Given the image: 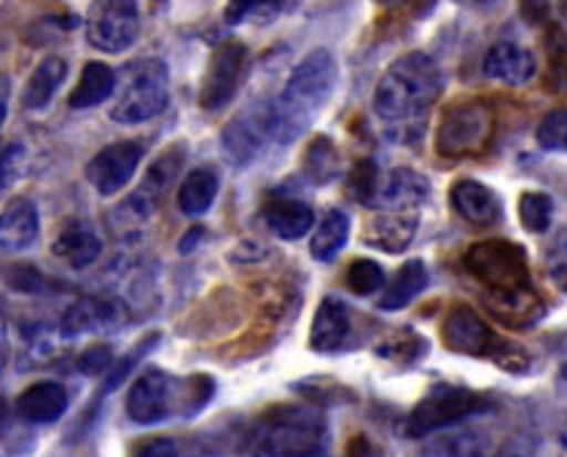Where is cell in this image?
Listing matches in <instances>:
<instances>
[{
  "label": "cell",
  "mask_w": 567,
  "mask_h": 457,
  "mask_svg": "<svg viewBox=\"0 0 567 457\" xmlns=\"http://www.w3.org/2000/svg\"><path fill=\"white\" fill-rule=\"evenodd\" d=\"M350 310L342 299L326 297L315 310L312 318V331H310V344L318 353H333V350L344 347L350 336Z\"/></svg>",
  "instance_id": "cell-20"
},
{
  "label": "cell",
  "mask_w": 567,
  "mask_h": 457,
  "mask_svg": "<svg viewBox=\"0 0 567 457\" xmlns=\"http://www.w3.org/2000/svg\"><path fill=\"white\" fill-rule=\"evenodd\" d=\"M143 159V146L135 141H118L111 146L100 148L86 165V180L94 186V191L103 197H113L135 178L137 167Z\"/></svg>",
  "instance_id": "cell-12"
},
{
  "label": "cell",
  "mask_w": 567,
  "mask_h": 457,
  "mask_svg": "<svg viewBox=\"0 0 567 457\" xmlns=\"http://www.w3.org/2000/svg\"><path fill=\"white\" fill-rule=\"evenodd\" d=\"M444 342L446 347L455 350V353L476 355V359H493L497 363H503L506 368H516V355H519V350L508 347L506 342L497 340L495 331L465 304L452 307L450 315H446Z\"/></svg>",
  "instance_id": "cell-9"
},
{
  "label": "cell",
  "mask_w": 567,
  "mask_h": 457,
  "mask_svg": "<svg viewBox=\"0 0 567 457\" xmlns=\"http://www.w3.org/2000/svg\"><path fill=\"white\" fill-rule=\"evenodd\" d=\"M124 321L122 307L111 299H79L62 312L60 334L68 340L84 334H100V331H116Z\"/></svg>",
  "instance_id": "cell-14"
},
{
  "label": "cell",
  "mask_w": 567,
  "mask_h": 457,
  "mask_svg": "<svg viewBox=\"0 0 567 457\" xmlns=\"http://www.w3.org/2000/svg\"><path fill=\"white\" fill-rule=\"evenodd\" d=\"M559 444H563V449L567 453V425H565V430L563 434H559Z\"/></svg>",
  "instance_id": "cell-50"
},
{
  "label": "cell",
  "mask_w": 567,
  "mask_h": 457,
  "mask_svg": "<svg viewBox=\"0 0 567 457\" xmlns=\"http://www.w3.org/2000/svg\"><path fill=\"white\" fill-rule=\"evenodd\" d=\"M75 366H79L81 374H90V377H97V374H103L105 368L113 366L111 347H109V344H92V347H86L84 353L79 355Z\"/></svg>",
  "instance_id": "cell-41"
},
{
  "label": "cell",
  "mask_w": 567,
  "mask_h": 457,
  "mask_svg": "<svg viewBox=\"0 0 567 457\" xmlns=\"http://www.w3.org/2000/svg\"><path fill=\"white\" fill-rule=\"evenodd\" d=\"M519 218L527 231L544 235L551 227L554 218V199L544 191H525L519 199Z\"/></svg>",
  "instance_id": "cell-34"
},
{
  "label": "cell",
  "mask_w": 567,
  "mask_h": 457,
  "mask_svg": "<svg viewBox=\"0 0 567 457\" xmlns=\"http://www.w3.org/2000/svg\"><path fill=\"white\" fill-rule=\"evenodd\" d=\"M6 350H9V334H6V321H3V315H0V368H3Z\"/></svg>",
  "instance_id": "cell-46"
},
{
  "label": "cell",
  "mask_w": 567,
  "mask_h": 457,
  "mask_svg": "<svg viewBox=\"0 0 567 457\" xmlns=\"http://www.w3.org/2000/svg\"><path fill=\"white\" fill-rule=\"evenodd\" d=\"M450 202L457 216L476 229L495 227L501 221V199L478 180H457L450 191Z\"/></svg>",
  "instance_id": "cell-16"
},
{
  "label": "cell",
  "mask_w": 567,
  "mask_h": 457,
  "mask_svg": "<svg viewBox=\"0 0 567 457\" xmlns=\"http://www.w3.org/2000/svg\"><path fill=\"white\" fill-rule=\"evenodd\" d=\"M326 419L312 406H277L258 425L254 457H320Z\"/></svg>",
  "instance_id": "cell-4"
},
{
  "label": "cell",
  "mask_w": 567,
  "mask_h": 457,
  "mask_svg": "<svg viewBox=\"0 0 567 457\" xmlns=\"http://www.w3.org/2000/svg\"><path fill=\"white\" fill-rule=\"evenodd\" d=\"M38 229H41L38 208L28 197H14L0 210V248L9 253H24L33 248Z\"/></svg>",
  "instance_id": "cell-17"
},
{
  "label": "cell",
  "mask_w": 567,
  "mask_h": 457,
  "mask_svg": "<svg viewBox=\"0 0 567 457\" xmlns=\"http://www.w3.org/2000/svg\"><path fill=\"white\" fill-rule=\"evenodd\" d=\"M546 269H549L554 285L567 293V229L551 237L549 248H546Z\"/></svg>",
  "instance_id": "cell-39"
},
{
  "label": "cell",
  "mask_w": 567,
  "mask_h": 457,
  "mask_svg": "<svg viewBox=\"0 0 567 457\" xmlns=\"http://www.w3.org/2000/svg\"><path fill=\"white\" fill-rule=\"evenodd\" d=\"M113 92H116V71L105 65V62L94 60L84 65L79 84L73 86L68 103H71V108L75 111L97 108V105H103Z\"/></svg>",
  "instance_id": "cell-25"
},
{
  "label": "cell",
  "mask_w": 567,
  "mask_h": 457,
  "mask_svg": "<svg viewBox=\"0 0 567 457\" xmlns=\"http://www.w3.org/2000/svg\"><path fill=\"white\" fill-rule=\"evenodd\" d=\"M546 58H549V73H546V90L563 95L567 90V35L559 24H546L544 35Z\"/></svg>",
  "instance_id": "cell-31"
},
{
  "label": "cell",
  "mask_w": 567,
  "mask_h": 457,
  "mask_svg": "<svg viewBox=\"0 0 567 457\" xmlns=\"http://www.w3.org/2000/svg\"><path fill=\"white\" fill-rule=\"evenodd\" d=\"M427 280H431V274H427L425 261L420 259L406 261V264L393 274V280H390L388 288H384L380 299V310H390V312L403 310V307L414 302V299L425 291Z\"/></svg>",
  "instance_id": "cell-26"
},
{
  "label": "cell",
  "mask_w": 567,
  "mask_h": 457,
  "mask_svg": "<svg viewBox=\"0 0 567 457\" xmlns=\"http://www.w3.org/2000/svg\"><path fill=\"white\" fill-rule=\"evenodd\" d=\"M350 186H352V194H355L358 202L374 208L377 194H380V186H382L374 162L367 159V162H361V165H355V170L350 173Z\"/></svg>",
  "instance_id": "cell-38"
},
{
  "label": "cell",
  "mask_w": 567,
  "mask_h": 457,
  "mask_svg": "<svg viewBox=\"0 0 567 457\" xmlns=\"http://www.w3.org/2000/svg\"><path fill=\"white\" fill-rule=\"evenodd\" d=\"M535 71L538 65H535L533 52L512 41L495 43L484 58V76L508 86H525L527 81L535 79Z\"/></svg>",
  "instance_id": "cell-18"
},
{
  "label": "cell",
  "mask_w": 567,
  "mask_h": 457,
  "mask_svg": "<svg viewBox=\"0 0 567 457\" xmlns=\"http://www.w3.org/2000/svg\"><path fill=\"white\" fill-rule=\"evenodd\" d=\"M24 342H28V350L35 355V361H47L56 347L54 331H49L47 325H30L24 331Z\"/></svg>",
  "instance_id": "cell-42"
},
{
  "label": "cell",
  "mask_w": 567,
  "mask_h": 457,
  "mask_svg": "<svg viewBox=\"0 0 567 457\" xmlns=\"http://www.w3.org/2000/svg\"><path fill=\"white\" fill-rule=\"evenodd\" d=\"M0 419H3V401H0Z\"/></svg>",
  "instance_id": "cell-52"
},
{
  "label": "cell",
  "mask_w": 567,
  "mask_h": 457,
  "mask_svg": "<svg viewBox=\"0 0 567 457\" xmlns=\"http://www.w3.org/2000/svg\"><path fill=\"white\" fill-rule=\"evenodd\" d=\"M156 340H159V334H151V336H146V340H143V342H137V347L132 350V353L124 355L122 361H116V363H113V366L109 368V377H105L103 387H100V398H103V396H109V393L116 391V387L122 385V382L130 377V372H132V368H135L137 363H141V359H143V355L148 353L151 347H154V342H156Z\"/></svg>",
  "instance_id": "cell-35"
},
{
  "label": "cell",
  "mask_w": 567,
  "mask_h": 457,
  "mask_svg": "<svg viewBox=\"0 0 567 457\" xmlns=\"http://www.w3.org/2000/svg\"><path fill=\"white\" fill-rule=\"evenodd\" d=\"M535 141L544 152H567V108L551 111L544 122L538 124Z\"/></svg>",
  "instance_id": "cell-37"
},
{
  "label": "cell",
  "mask_w": 567,
  "mask_h": 457,
  "mask_svg": "<svg viewBox=\"0 0 567 457\" xmlns=\"http://www.w3.org/2000/svg\"><path fill=\"white\" fill-rule=\"evenodd\" d=\"M186 404V387L162 368H148L132 382L127 396V415L135 425H156Z\"/></svg>",
  "instance_id": "cell-10"
},
{
  "label": "cell",
  "mask_w": 567,
  "mask_h": 457,
  "mask_svg": "<svg viewBox=\"0 0 567 457\" xmlns=\"http://www.w3.org/2000/svg\"><path fill=\"white\" fill-rule=\"evenodd\" d=\"M497 457H527V455H522L519 449H503V453H497Z\"/></svg>",
  "instance_id": "cell-49"
},
{
  "label": "cell",
  "mask_w": 567,
  "mask_h": 457,
  "mask_svg": "<svg viewBox=\"0 0 567 457\" xmlns=\"http://www.w3.org/2000/svg\"><path fill=\"white\" fill-rule=\"evenodd\" d=\"M68 409V391L60 382H35L17 398L19 417L33 425L56 423Z\"/></svg>",
  "instance_id": "cell-21"
},
{
  "label": "cell",
  "mask_w": 567,
  "mask_h": 457,
  "mask_svg": "<svg viewBox=\"0 0 567 457\" xmlns=\"http://www.w3.org/2000/svg\"><path fill=\"white\" fill-rule=\"evenodd\" d=\"M68 76V62L60 58H47L43 62H38V67L33 71V76L28 79L22 90V105L28 111H43L52 97L56 95V90L62 86V81Z\"/></svg>",
  "instance_id": "cell-27"
},
{
  "label": "cell",
  "mask_w": 567,
  "mask_h": 457,
  "mask_svg": "<svg viewBox=\"0 0 567 457\" xmlns=\"http://www.w3.org/2000/svg\"><path fill=\"white\" fill-rule=\"evenodd\" d=\"M24 173V146L22 143H9L0 152V191L11 189Z\"/></svg>",
  "instance_id": "cell-40"
},
{
  "label": "cell",
  "mask_w": 567,
  "mask_h": 457,
  "mask_svg": "<svg viewBox=\"0 0 567 457\" xmlns=\"http://www.w3.org/2000/svg\"><path fill=\"white\" fill-rule=\"evenodd\" d=\"M559 9H563V14H565V20H567V0H559Z\"/></svg>",
  "instance_id": "cell-51"
},
{
  "label": "cell",
  "mask_w": 567,
  "mask_h": 457,
  "mask_svg": "<svg viewBox=\"0 0 567 457\" xmlns=\"http://www.w3.org/2000/svg\"><path fill=\"white\" fill-rule=\"evenodd\" d=\"M269 141L267 129V108L261 114L237 116L229 127L224 129V152L231 165H248L261 154L264 143Z\"/></svg>",
  "instance_id": "cell-19"
},
{
  "label": "cell",
  "mask_w": 567,
  "mask_h": 457,
  "mask_svg": "<svg viewBox=\"0 0 567 457\" xmlns=\"http://www.w3.org/2000/svg\"><path fill=\"white\" fill-rule=\"evenodd\" d=\"M202 235H205V231H202V229H192V231H188L186 242H184V246H181V250H184V253H186V250H192V246H199Z\"/></svg>",
  "instance_id": "cell-47"
},
{
  "label": "cell",
  "mask_w": 567,
  "mask_h": 457,
  "mask_svg": "<svg viewBox=\"0 0 567 457\" xmlns=\"http://www.w3.org/2000/svg\"><path fill=\"white\" fill-rule=\"evenodd\" d=\"M286 0H226L224 20L231 28L237 24H269L277 20Z\"/></svg>",
  "instance_id": "cell-32"
},
{
  "label": "cell",
  "mask_w": 567,
  "mask_h": 457,
  "mask_svg": "<svg viewBox=\"0 0 567 457\" xmlns=\"http://www.w3.org/2000/svg\"><path fill=\"white\" fill-rule=\"evenodd\" d=\"M116 100L111 118L116 124H143L165 114L169 105V71L162 60H135L116 73Z\"/></svg>",
  "instance_id": "cell-5"
},
{
  "label": "cell",
  "mask_w": 567,
  "mask_h": 457,
  "mask_svg": "<svg viewBox=\"0 0 567 457\" xmlns=\"http://www.w3.org/2000/svg\"><path fill=\"white\" fill-rule=\"evenodd\" d=\"M132 457H178V444L169 438H151V442L141 444Z\"/></svg>",
  "instance_id": "cell-44"
},
{
  "label": "cell",
  "mask_w": 567,
  "mask_h": 457,
  "mask_svg": "<svg viewBox=\"0 0 567 457\" xmlns=\"http://www.w3.org/2000/svg\"><path fill=\"white\" fill-rule=\"evenodd\" d=\"M484 398L457 385H436L403 419V436L422 438L484 409Z\"/></svg>",
  "instance_id": "cell-7"
},
{
  "label": "cell",
  "mask_w": 567,
  "mask_h": 457,
  "mask_svg": "<svg viewBox=\"0 0 567 457\" xmlns=\"http://www.w3.org/2000/svg\"><path fill=\"white\" fill-rule=\"evenodd\" d=\"M84 33L90 46L105 54H122L141 35L137 0H94L86 11Z\"/></svg>",
  "instance_id": "cell-8"
},
{
  "label": "cell",
  "mask_w": 567,
  "mask_h": 457,
  "mask_svg": "<svg viewBox=\"0 0 567 457\" xmlns=\"http://www.w3.org/2000/svg\"><path fill=\"white\" fill-rule=\"evenodd\" d=\"M337 60L329 49H312L293 67L286 86L267 105V129L275 143H296L326 108L337 86Z\"/></svg>",
  "instance_id": "cell-2"
},
{
  "label": "cell",
  "mask_w": 567,
  "mask_h": 457,
  "mask_svg": "<svg viewBox=\"0 0 567 457\" xmlns=\"http://www.w3.org/2000/svg\"><path fill=\"white\" fill-rule=\"evenodd\" d=\"M264 224L280 240H301L312 229L315 212L296 197H272L264 205Z\"/></svg>",
  "instance_id": "cell-22"
},
{
  "label": "cell",
  "mask_w": 567,
  "mask_h": 457,
  "mask_svg": "<svg viewBox=\"0 0 567 457\" xmlns=\"http://www.w3.org/2000/svg\"><path fill=\"white\" fill-rule=\"evenodd\" d=\"M559 374L567 380V334H565L563 344H559Z\"/></svg>",
  "instance_id": "cell-48"
},
{
  "label": "cell",
  "mask_w": 567,
  "mask_h": 457,
  "mask_svg": "<svg viewBox=\"0 0 567 457\" xmlns=\"http://www.w3.org/2000/svg\"><path fill=\"white\" fill-rule=\"evenodd\" d=\"M495 135V114L484 100H460L441 116L436 152L444 159H465L489 148Z\"/></svg>",
  "instance_id": "cell-6"
},
{
  "label": "cell",
  "mask_w": 567,
  "mask_h": 457,
  "mask_svg": "<svg viewBox=\"0 0 567 457\" xmlns=\"http://www.w3.org/2000/svg\"><path fill=\"white\" fill-rule=\"evenodd\" d=\"M420 212H403V210H377L374 224H371V246L388 253H401L412 242L414 231H417Z\"/></svg>",
  "instance_id": "cell-24"
},
{
  "label": "cell",
  "mask_w": 567,
  "mask_h": 457,
  "mask_svg": "<svg viewBox=\"0 0 567 457\" xmlns=\"http://www.w3.org/2000/svg\"><path fill=\"white\" fill-rule=\"evenodd\" d=\"M465 269L487 291L497 315L512 325H527L538 315L540 299L535 297L527 278L525 253L512 242L484 240L465 250Z\"/></svg>",
  "instance_id": "cell-3"
},
{
  "label": "cell",
  "mask_w": 567,
  "mask_h": 457,
  "mask_svg": "<svg viewBox=\"0 0 567 457\" xmlns=\"http://www.w3.org/2000/svg\"><path fill=\"white\" fill-rule=\"evenodd\" d=\"M218 175L210 167H197L186 175L178 191V208L184 216H205L218 197Z\"/></svg>",
  "instance_id": "cell-28"
},
{
  "label": "cell",
  "mask_w": 567,
  "mask_h": 457,
  "mask_svg": "<svg viewBox=\"0 0 567 457\" xmlns=\"http://www.w3.org/2000/svg\"><path fill=\"white\" fill-rule=\"evenodd\" d=\"M384 285V272L377 261L371 259H358L352 261L348 269V288L358 297H369V293L380 291Z\"/></svg>",
  "instance_id": "cell-36"
},
{
  "label": "cell",
  "mask_w": 567,
  "mask_h": 457,
  "mask_svg": "<svg viewBox=\"0 0 567 457\" xmlns=\"http://www.w3.org/2000/svg\"><path fill=\"white\" fill-rule=\"evenodd\" d=\"M427 199H431V180H427L425 175H420L417 170L395 167V170L382 180L374 210L420 212Z\"/></svg>",
  "instance_id": "cell-15"
},
{
  "label": "cell",
  "mask_w": 567,
  "mask_h": 457,
  "mask_svg": "<svg viewBox=\"0 0 567 457\" xmlns=\"http://www.w3.org/2000/svg\"><path fill=\"white\" fill-rule=\"evenodd\" d=\"M181 165H184V152H181V148H167V152L148 167L143 184L137 186V191L122 205V210L132 212V221H146L148 216H154L156 208L165 202L167 191L173 189L175 178H178L181 173Z\"/></svg>",
  "instance_id": "cell-13"
},
{
  "label": "cell",
  "mask_w": 567,
  "mask_h": 457,
  "mask_svg": "<svg viewBox=\"0 0 567 457\" xmlns=\"http://www.w3.org/2000/svg\"><path fill=\"white\" fill-rule=\"evenodd\" d=\"M54 253L73 269H86L103 253L97 231L86 221H68L54 240Z\"/></svg>",
  "instance_id": "cell-23"
},
{
  "label": "cell",
  "mask_w": 567,
  "mask_h": 457,
  "mask_svg": "<svg viewBox=\"0 0 567 457\" xmlns=\"http://www.w3.org/2000/svg\"><path fill=\"white\" fill-rule=\"evenodd\" d=\"M444 92L436 60L425 52L403 54L382 73L374 92V114L390 141L414 146L422 141L431 108Z\"/></svg>",
  "instance_id": "cell-1"
},
{
  "label": "cell",
  "mask_w": 567,
  "mask_h": 457,
  "mask_svg": "<svg viewBox=\"0 0 567 457\" xmlns=\"http://www.w3.org/2000/svg\"><path fill=\"white\" fill-rule=\"evenodd\" d=\"M551 6L549 0H519V17L530 28H538V24H549Z\"/></svg>",
  "instance_id": "cell-43"
},
{
  "label": "cell",
  "mask_w": 567,
  "mask_h": 457,
  "mask_svg": "<svg viewBox=\"0 0 567 457\" xmlns=\"http://www.w3.org/2000/svg\"><path fill=\"white\" fill-rule=\"evenodd\" d=\"M348 237H350V216L342 210H329L320 221V227L315 229L312 237V256L318 261H333L342 248L348 246Z\"/></svg>",
  "instance_id": "cell-30"
},
{
  "label": "cell",
  "mask_w": 567,
  "mask_h": 457,
  "mask_svg": "<svg viewBox=\"0 0 567 457\" xmlns=\"http://www.w3.org/2000/svg\"><path fill=\"white\" fill-rule=\"evenodd\" d=\"M305 173L315 184H329L339 173V154L329 137H315L305 156Z\"/></svg>",
  "instance_id": "cell-33"
},
{
  "label": "cell",
  "mask_w": 567,
  "mask_h": 457,
  "mask_svg": "<svg viewBox=\"0 0 567 457\" xmlns=\"http://www.w3.org/2000/svg\"><path fill=\"white\" fill-rule=\"evenodd\" d=\"M484 453H487V442H484L478 430L457 428L433 436L422 447L420 457H484Z\"/></svg>",
  "instance_id": "cell-29"
},
{
  "label": "cell",
  "mask_w": 567,
  "mask_h": 457,
  "mask_svg": "<svg viewBox=\"0 0 567 457\" xmlns=\"http://www.w3.org/2000/svg\"><path fill=\"white\" fill-rule=\"evenodd\" d=\"M245 60H248V49L239 41H224L218 43L213 52L210 62H207L205 79H202L199 103L202 108L216 114L224 111L231 103L239 90V79H243Z\"/></svg>",
  "instance_id": "cell-11"
},
{
  "label": "cell",
  "mask_w": 567,
  "mask_h": 457,
  "mask_svg": "<svg viewBox=\"0 0 567 457\" xmlns=\"http://www.w3.org/2000/svg\"><path fill=\"white\" fill-rule=\"evenodd\" d=\"M6 114H9V79H0V127H3Z\"/></svg>",
  "instance_id": "cell-45"
}]
</instances>
